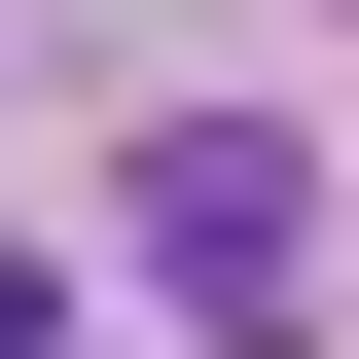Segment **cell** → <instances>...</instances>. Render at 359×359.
Instances as JSON below:
<instances>
[{
  "label": "cell",
  "mask_w": 359,
  "mask_h": 359,
  "mask_svg": "<svg viewBox=\"0 0 359 359\" xmlns=\"http://www.w3.org/2000/svg\"><path fill=\"white\" fill-rule=\"evenodd\" d=\"M0 359H72V287H36V252H0Z\"/></svg>",
  "instance_id": "2"
},
{
  "label": "cell",
  "mask_w": 359,
  "mask_h": 359,
  "mask_svg": "<svg viewBox=\"0 0 359 359\" xmlns=\"http://www.w3.org/2000/svg\"><path fill=\"white\" fill-rule=\"evenodd\" d=\"M108 252H144V323H180V359H287V287H323V144L180 108V144L108 180Z\"/></svg>",
  "instance_id": "1"
}]
</instances>
